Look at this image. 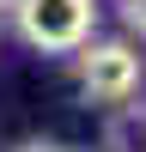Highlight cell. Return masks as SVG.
Here are the masks:
<instances>
[{"instance_id": "6da1fadb", "label": "cell", "mask_w": 146, "mask_h": 152, "mask_svg": "<svg viewBox=\"0 0 146 152\" xmlns=\"http://www.w3.org/2000/svg\"><path fill=\"white\" fill-rule=\"evenodd\" d=\"M12 18H18V37L43 55H73L79 43H91L97 6L91 0H12Z\"/></svg>"}, {"instance_id": "7a4b0ae2", "label": "cell", "mask_w": 146, "mask_h": 152, "mask_svg": "<svg viewBox=\"0 0 146 152\" xmlns=\"http://www.w3.org/2000/svg\"><path fill=\"white\" fill-rule=\"evenodd\" d=\"M73 55H79V91L91 104H128L146 79L140 49H128V43H79Z\"/></svg>"}, {"instance_id": "3957f363", "label": "cell", "mask_w": 146, "mask_h": 152, "mask_svg": "<svg viewBox=\"0 0 146 152\" xmlns=\"http://www.w3.org/2000/svg\"><path fill=\"white\" fill-rule=\"evenodd\" d=\"M104 152H146V104H116L110 110Z\"/></svg>"}, {"instance_id": "277c9868", "label": "cell", "mask_w": 146, "mask_h": 152, "mask_svg": "<svg viewBox=\"0 0 146 152\" xmlns=\"http://www.w3.org/2000/svg\"><path fill=\"white\" fill-rule=\"evenodd\" d=\"M122 18H128V31L146 37V0H122Z\"/></svg>"}, {"instance_id": "5b68a950", "label": "cell", "mask_w": 146, "mask_h": 152, "mask_svg": "<svg viewBox=\"0 0 146 152\" xmlns=\"http://www.w3.org/2000/svg\"><path fill=\"white\" fill-rule=\"evenodd\" d=\"M18 152H67V146H55V140H31V146H18Z\"/></svg>"}, {"instance_id": "8992f818", "label": "cell", "mask_w": 146, "mask_h": 152, "mask_svg": "<svg viewBox=\"0 0 146 152\" xmlns=\"http://www.w3.org/2000/svg\"><path fill=\"white\" fill-rule=\"evenodd\" d=\"M0 6H12V0H0Z\"/></svg>"}]
</instances>
